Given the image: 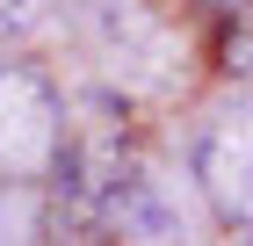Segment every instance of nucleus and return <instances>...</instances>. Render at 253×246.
Masks as SVG:
<instances>
[{
  "instance_id": "f257e3e1",
  "label": "nucleus",
  "mask_w": 253,
  "mask_h": 246,
  "mask_svg": "<svg viewBox=\"0 0 253 246\" xmlns=\"http://www.w3.org/2000/svg\"><path fill=\"white\" fill-rule=\"evenodd\" d=\"M65 123L73 109L37 65H0V181H51Z\"/></svg>"
},
{
  "instance_id": "f03ea898",
  "label": "nucleus",
  "mask_w": 253,
  "mask_h": 246,
  "mask_svg": "<svg viewBox=\"0 0 253 246\" xmlns=\"http://www.w3.org/2000/svg\"><path fill=\"white\" fill-rule=\"evenodd\" d=\"M195 181L224 225H253V101L224 109L195 138Z\"/></svg>"
},
{
  "instance_id": "7ed1b4c3",
  "label": "nucleus",
  "mask_w": 253,
  "mask_h": 246,
  "mask_svg": "<svg viewBox=\"0 0 253 246\" xmlns=\"http://www.w3.org/2000/svg\"><path fill=\"white\" fill-rule=\"evenodd\" d=\"M43 7H51V0H0V44H7V37H29V29L43 22Z\"/></svg>"
},
{
  "instance_id": "20e7f679",
  "label": "nucleus",
  "mask_w": 253,
  "mask_h": 246,
  "mask_svg": "<svg viewBox=\"0 0 253 246\" xmlns=\"http://www.w3.org/2000/svg\"><path fill=\"white\" fill-rule=\"evenodd\" d=\"M224 73L253 80V37H232V44H224Z\"/></svg>"
},
{
  "instance_id": "39448f33",
  "label": "nucleus",
  "mask_w": 253,
  "mask_h": 246,
  "mask_svg": "<svg viewBox=\"0 0 253 246\" xmlns=\"http://www.w3.org/2000/svg\"><path fill=\"white\" fill-rule=\"evenodd\" d=\"M217 7H224V15H253V0H217Z\"/></svg>"
},
{
  "instance_id": "423d86ee",
  "label": "nucleus",
  "mask_w": 253,
  "mask_h": 246,
  "mask_svg": "<svg viewBox=\"0 0 253 246\" xmlns=\"http://www.w3.org/2000/svg\"><path fill=\"white\" fill-rule=\"evenodd\" d=\"M246 246H253V239H246Z\"/></svg>"
}]
</instances>
